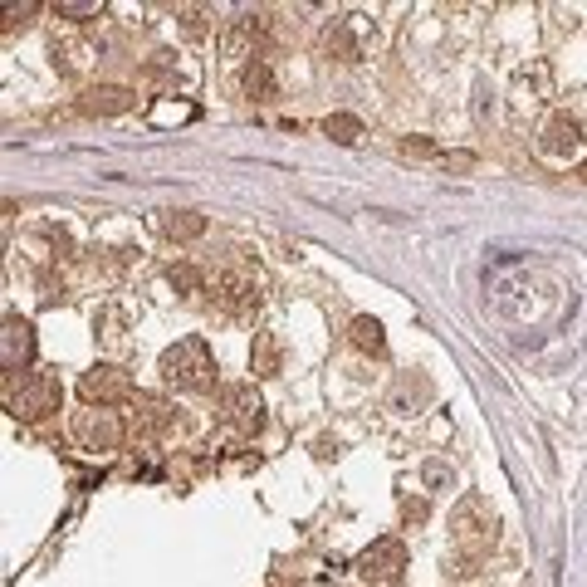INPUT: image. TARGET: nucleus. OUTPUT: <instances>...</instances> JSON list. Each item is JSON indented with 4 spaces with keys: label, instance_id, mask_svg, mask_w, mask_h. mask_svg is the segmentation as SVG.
Returning a JSON list of instances; mask_svg holds the SVG:
<instances>
[{
    "label": "nucleus",
    "instance_id": "nucleus-1",
    "mask_svg": "<svg viewBox=\"0 0 587 587\" xmlns=\"http://www.w3.org/2000/svg\"><path fill=\"white\" fill-rule=\"evenodd\" d=\"M495 539H499V519H495V509H490V499L485 495H465L460 504H455V514H451L455 558H446V573L470 578V573L490 558Z\"/></svg>",
    "mask_w": 587,
    "mask_h": 587
},
{
    "label": "nucleus",
    "instance_id": "nucleus-2",
    "mask_svg": "<svg viewBox=\"0 0 587 587\" xmlns=\"http://www.w3.org/2000/svg\"><path fill=\"white\" fill-rule=\"evenodd\" d=\"M162 382L177 392H211L216 382V358L206 348V338H177L162 353Z\"/></svg>",
    "mask_w": 587,
    "mask_h": 587
},
{
    "label": "nucleus",
    "instance_id": "nucleus-3",
    "mask_svg": "<svg viewBox=\"0 0 587 587\" xmlns=\"http://www.w3.org/2000/svg\"><path fill=\"white\" fill-rule=\"evenodd\" d=\"M59 377L49 372H25V377H10L5 382V411L15 421H45L49 411H59Z\"/></svg>",
    "mask_w": 587,
    "mask_h": 587
},
{
    "label": "nucleus",
    "instance_id": "nucleus-4",
    "mask_svg": "<svg viewBox=\"0 0 587 587\" xmlns=\"http://www.w3.org/2000/svg\"><path fill=\"white\" fill-rule=\"evenodd\" d=\"M206 294L226 314H255L260 309V274L245 270V265H226V270H216L206 279Z\"/></svg>",
    "mask_w": 587,
    "mask_h": 587
},
{
    "label": "nucleus",
    "instance_id": "nucleus-5",
    "mask_svg": "<svg viewBox=\"0 0 587 587\" xmlns=\"http://www.w3.org/2000/svg\"><path fill=\"white\" fill-rule=\"evenodd\" d=\"M358 573L377 587L402 583V573H407V543L402 539H372L358 553Z\"/></svg>",
    "mask_w": 587,
    "mask_h": 587
},
{
    "label": "nucleus",
    "instance_id": "nucleus-6",
    "mask_svg": "<svg viewBox=\"0 0 587 587\" xmlns=\"http://www.w3.org/2000/svg\"><path fill=\"white\" fill-rule=\"evenodd\" d=\"M123 436H128V426H123V416L113 407H89L74 416V441L84 451H118Z\"/></svg>",
    "mask_w": 587,
    "mask_h": 587
},
{
    "label": "nucleus",
    "instance_id": "nucleus-7",
    "mask_svg": "<svg viewBox=\"0 0 587 587\" xmlns=\"http://www.w3.org/2000/svg\"><path fill=\"white\" fill-rule=\"evenodd\" d=\"M79 397H84L89 407H118V402L133 397V377H128L123 367H113V362H98V367H89V372L79 377Z\"/></svg>",
    "mask_w": 587,
    "mask_h": 587
},
{
    "label": "nucleus",
    "instance_id": "nucleus-8",
    "mask_svg": "<svg viewBox=\"0 0 587 587\" xmlns=\"http://www.w3.org/2000/svg\"><path fill=\"white\" fill-rule=\"evenodd\" d=\"M30 362H35V328H30V318L5 314V323H0V367H5V382L10 377H25Z\"/></svg>",
    "mask_w": 587,
    "mask_h": 587
},
{
    "label": "nucleus",
    "instance_id": "nucleus-9",
    "mask_svg": "<svg viewBox=\"0 0 587 587\" xmlns=\"http://www.w3.org/2000/svg\"><path fill=\"white\" fill-rule=\"evenodd\" d=\"M221 411H226V421L240 436H255L265 426V402H260L255 382H230V387H221Z\"/></svg>",
    "mask_w": 587,
    "mask_h": 587
},
{
    "label": "nucleus",
    "instance_id": "nucleus-10",
    "mask_svg": "<svg viewBox=\"0 0 587 587\" xmlns=\"http://www.w3.org/2000/svg\"><path fill=\"white\" fill-rule=\"evenodd\" d=\"M578 147H583V128H578V118L553 113V118L543 123V133H539V152H543V157L563 162V157H573Z\"/></svg>",
    "mask_w": 587,
    "mask_h": 587
},
{
    "label": "nucleus",
    "instance_id": "nucleus-11",
    "mask_svg": "<svg viewBox=\"0 0 587 587\" xmlns=\"http://www.w3.org/2000/svg\"><path fill=\"white\" fill-rule=\"evenodd\" d=\"M133 98H137V93L103 84V89L84 93V103H79V108H84V113H93V118H113V113H128V108H133Z\"/></svg>",
    "mask_w": 587,
    "mask_h": 587
},
{
    "label": "nucleus",
    "instance_id": "nucleus-12",
    "mask_svg": "<svg viewBox=\"0 0 587 587\" xmlns=\"http://www.w3.org/2000/svg\"><path fill=\"white\" fill-rule=\"evenodd\" d=\"M137 431L142 436H162V431H172L177 426V411L167 407V402H157V397H137Z\"/></svg>",
    "mask_w": 587,
    "mask_h": 587
},
{
    "label": "nucleus",
    "instance_id": "nucleus-13",
    "mask_svg": "<svg viewBox=\"0 0 587 587\" xmlns=\"http://www.w3.org/2000/svg\"><path fill=\"white\" fill-rule=\"evenodd\" d=\"M323 54H328V59H338V64H353V59H358L353 25H348V20H328V25H323Z\"/></svg>",
    "mask_w": 587,
    "mask_h": 587
},
{
    "label": "nucleus",
    "instance_id": "nucleus-14",
    "mask_svg": "<svg viewBox=\"0 0 587 587\" xmlns=\"http://www.w3.org/2000/svg\"><path fill=\"white\" fill-rule=\"evenodd\" d=\"M162 235L177 240V245H186V240L206 235V216H201V211H162Z\"/></svg>",
    "mask_w": 587,
    "mask_h": 587
},
{
    "label": "nucleus",
    "instance_id": "nucleus-15",
    "mask_svg": "<svg viewBox=\"0 0 587 587\" xmlns=\"http://www.w3.org/2000/svg\"><path fill=\"white\" fill-rule=\"evenodd\" d=\"M426 402H431V382L402 372V377H397V387H392V411H407V407L416 411V407H426Z\"/></svg>",
    "mask_w": 587,
    "mask_h": 587
},
{
    "label": "nucleus",
    "instance_id": "nucleus-16",
    "mask_svg": "<svg viewBox=\"0 0 587 587\" xmlns=\"http://www.w3.org/2000/svg\"><path fill=\"white\" fill-rule=\"evenodd\" d=\"M348 338H353V348H358V353H382V348H387V338H382V323H377V318H367V314L353 318Z\"/></svg>",
    "mask_w": 587,
    "mask_h": 587
},
{
    "label": "nucleus",
    "instance_id": "nucleus-17",
    "mask_svg": "<svg viewBox=\"0 0 587 587\" xmlns=\"http://www.w3.org/2000/svg\"><path fill=\"white\" fill-rule=\"evenodd\" d=\"M245 93H250V98H260V103H270V98H274L270 59H250V64H245Z\"/></svg>",
    "mask_w": 587,
    "mask_h": 587
},
{
    "label": "nucleus",
    "instance_id": "nucleus-18",
    "mask_svg": "<svg viewBox=\"0 0 587 587\" xmlns=\"http://www.w3.org/2000/svg\"><path fill=\"white\" fill-rule=\"evenodd\" d=\"M49 54H54V69H84L93 59V45H84V40H64V45H59V40H54Z\"/></svg>",
    "mask_w": 587,
    "mask_h": 587
},
{
    "label": "nucleus",
    "instance_id": "nucleus-19",
    "mask_svg": "<svg viewBox=\"0 0 587 587\" xmlns=\"http://www.w3.org/2000/svg\"><path fill=\"white\" fill-rule=\"evenodd\" d=\"M250 367H255V377H274V372H279V343H274L270 333H260V338H255Z\"/></svg>",
    "mask_w": 587,
    "mask_h": 587
},
{
    "label": "nucleus",
    "instance_id": "nucleus-20",
    "mask_svg": "<svg viewBox=\"0 0 587 587\" xmlns=\"http://www.w3.org/2000/svg\"><path fill=\"white\" fill-rule=\"evenodd\" d=\"M323 133L333 137V142H343V147H353L362 137V123L353 113H328V118H323Z\"/></svg>",
    "mask_w": 587,
    "mask_h": 587
},
{
    "label": "nucleus",
    "instance_id": "nucleus-21",
    "mask_svg": "<svg viewBox=\"0 0 587 587\" xmlns=\"http://www.w3.org/2000/svg\"><path fill=\"white\" fill-rule=\"evenodd\" d=\"M54 15H64V20H93V15H103V0H59Z\"/></svg>",
    "mask_w": 587,
    "mask_h": 587
},
{
    "label": "nucleus",
    "instance_id": "nucleus-22",
    "mask_svg": "<svg viewBox=\"0 0 587 587\" xmlns=\"http://www.w3.org/2000/svg\"><path fill=\"white\" fill-rule=\"evenodd\" d=\"M421 480L431 485V490H446V485H455V470L446 465V460H426V470H421Z\"/></svg>",
    "mask_w": 587,
    "mask_h": 587
},
{
    "label": "nucleus",
    "instance_id": "nucleus-23",
    "mask_svg": "<svg viewBox=\"0 0 587 587\" xmlns=\"http://www.w3.org/2000/svg\"><path fill=\"white\" fill-rule=\"evenodd\" d=\"M167 279H172V284H177V289H186V294H191V289H201V284H206V279H201V274L191 270V265H172V270H167Z\"/></svg>",
    "mask_w": 587,
    "mask_h": 587
},
{
    "label": "nucleus",
    "instance_id": "nucleus-24",
    "mask_svg": "<svg viewBox=\"0 0 587 587\" xmlns=\"http://www.w3.org/2000/svg\"><path fill=\"white\" fill-rule=\"evenodd\" d=\"M181 30H186L191 40H201V35H206V10H186V15H181Z\"/></svg>",
    "mask_w": 587,
    "mask_h": 587
},
{
    "label": "nucleus",
    "instance_id": "nucleus-25",
    "mask_svg": "<svg viewBox=\"0 0 587 587\" xmlns=\"http://www.w3.org/2000/svg\"><path fill=\"white\" fill-rule=\"evenodd\" d=\"M402 519H407V524H421V519H426V499H402Z\"/></svg>",
    "mask_w": 587,
    "mask_h": 587
},
{
    "label": "nucleus",
    "instance_id": "nucleus-26",
    "mask_svg": "<svg viewBox=\"0 0 587 587\" xmlns=\"http://www.w3.org/2000/svg\"><path fill=\"white\" fill-rule=\"evenodd\" d=\"M35 10H40V5H30V0H25V5H5V25H15V20H25V15H35Z\"/></svg>",
    "mask_w": 587,
    "mask_h": 587
},
{
    "label": "nucleus",
    "instance_id": "nucleus-27",
    "mask_svg": "<svg viewBox=\"0 0 587 587\" xmlns=\"http://www.w3.org/2000/svg\"><path fill=\"white\" fill-rule=\"evenodd\" d=\"M578 177H583V181H587V167H583V172H578Z\"/></svg>",
    "mask_w": 587,
    "mask_h": 587
}]
</instances>
